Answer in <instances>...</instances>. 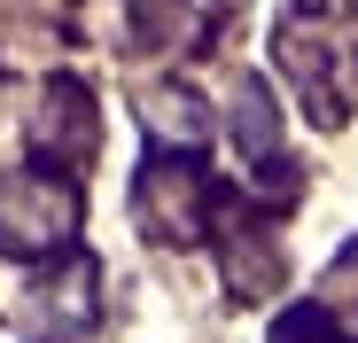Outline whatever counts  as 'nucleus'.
Instances as JSON below:
<instances>
[{"instance_id":"1","label":"nucleus","mask_w":358,"mask_h":343,"mask_svg":"<svg viewBox=\"0 0 358 343\" xmlns=\"http://www.w3.org/2000/svg\"><path fill=\"white\" fill-rule=\"evenodd\" d=\"M78 234V180L55 164L0 180V250L8 258H63Z\"/></svg>"},{"instance_id":"2","label":"nucleus","mask_w":358,"mask_h":343,"mask_svg":"<svg viewBox=\"0 0 358 343\" xmlns=\"http://www.w3.org/2000/svg\"><path fill=\"white\" fill-rule=\"evenodd\" d=\"M210 172L187 156V148H164L156 164H141V180H133V218L148 226L156 242H195L203 226L218 218L210 211Z\"/></svg>"},{"instance_id":"3","label":"nucleus","mask_w":358,"mask_h":343,"mask_svg":"<svg viewBox=\"0 0 358 343\" xmlns=\"http://www.w3.org/2000/svg\"><path fill=\"white\" fill-rule=\"evenodd\" d=\"M273 55H280V71L304 86L312 118H320V125H335V118H343V102L358 94V55H350L335 31H320V24H280Z\"/></svg>"},{"instance_id":"4","label":"nucleus","mask_w":358,"mask_h":343,"mask_svg":"<svg viewBox=\"0 0 358 343\" xmlns=\"http://www.w3.org/2000/svg\"><path fill=\"white\" fill-rule=\"evenodd\" d=\"M94 141H101L94 94H86L78 78H55V86L39 94V109H31V156L55 164V172H78V164L94 156Z\"/></svg>"},{"instance_id":"5","label":"nucleus","mask_w":358,"mask_h":343,"mask_svg":"<svg viewBox=\"0 0 358 343\" xmlns=\"http://www.w3.org/2000/svg\"><path fill=\"white\" fill-rule=\"evenodd\" d=\"M101 265L94 258H63L55 273H39V289H31V335L39 343H78L101 312Z\"/></svg>"},{"instance_id":"6","label":"nucleus","mask_w":358,"mask_h":343,"mask_svg":"<svg viewBox=\"0 0 358 343\" xmlns=\"http://www.w3.org/2000/svg\"><path fill=\"white\" fill-rule=\"evenodd\" d=\"M141 125H148L164 148H203V141H210V109H203L187 86H156V94H141Z\"/></svg>"},{"instance_id":"7","label":"nucleus","mask_w":358,"mask_h":343,"mask_svg":"<svg viewBox=\"0 0 358 343\" xmlns=\"http://www.w3.org/2000/svg\"><path fill=\"white\" fill-rule=\"evenodd\" d=\"M273 94L257 86V78H242V94H234V141H242V156L257 164V156H273Z\"/></svg>"},{"instance_id":"8","label":"nucleus","mask_w":358,"mask_h":343,"mask_svg":"<svg viewBox=\"0 0 358 343\" xmlns=\"http://www.w3.org/2000/svg\"><path fill=\"white\" fill-rule=\"evenodd\" d=\"M195 31V8L187 0H133V39L141 47H179Z\"/></svg>"},{"instance_id":"9","label":"nucleus","mask_w":358,"mask_h":343,"mask_svg":"<svg viewBox=\"0 0 358 343\" xmlns=\"http://www.w3.org/2000/svg\"><path fill=\"white\" fill-rule=\"evenodd\" d=\"M273 343H350V335L335 328V312H327V304H296V312H280Z\"/></svg>"},{"instance_id":"10","label":"nucleus","mask_w":358,"mask_h":343,"mask_svg":"<svg viewBox=\"0 0 358 343\" xmlns=\"http://www.w3.org/2000/svg\"><path fill=\"white\" fill-rule=\"evenodd\" d=\"M327 289H335V297H350V304H358V242H350V250H343V258H335V273H327Z\"/></svg>"}]
</instances>
